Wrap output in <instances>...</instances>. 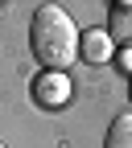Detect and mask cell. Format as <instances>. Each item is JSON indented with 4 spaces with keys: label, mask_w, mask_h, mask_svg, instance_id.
I'll use <instances>...</instances> for the list:
<instances>
[{
    "label": "cell",
    "mask_w": 132,
    "mask_h": 148,
    "mask_svg": "<svg viewBox=\"0 0 132 148\" xmlns=\"http://www.w3.org/2000/svg\"><path fill=\"white\" fill-rule=\"evenodd\" d=\"M29 41H33V58L46 70H70L74 58L83 53V37H79V29H74L70 12L58 8V4H41L33 12Z\"/></svg>",
    "instance_id": "cell-1"
},
{
    "label": "cell",
    "mask_w": 132,
    "mask_h": 148,
    "mask_svg": "<svg viewBox=\"0 0 132 148\" xmlns=\"http://www.w3.org/2000/svg\"><path fill=\"white\" fill-rule=\"evenodd\" d=\"M33 95H37V103H41V107H62V103L70 99V78H66V70L41 74V78L33 82Z\"/></svg>",
    "instance_id": "cell-2"
},
{
    "label": "cell",
    "mask_w": 132,
    "mask_h": 148,
    "mask_svg": "<svg viewBox=\"0 0 132 148\" xmlns=\"http://www.w3.org/2000/svg\"><path fill=\"white\" fill-rule=\"evenodd\" d=\"M107 37L120 45H132V4H116L107 16Z\"/></svg>",
    "instance_id": "cell-3"
},
{
    "label": "cell",
    "mask_w": 132,
    "mask_h": 148,
    "mask_svg": "<svg viewBox=\"0 0 132 148\" xmlns=\"http://www.w3.org/2000/svg\"><path fill=\"white\" fill-rule=\"evenodd\" d=\"M103 148H132V115H128V111H120V115L107 123Z\"/></svg>",
    "instance_id": "cell-4"
},
{
    "label": "cell",
    "mask_w": 132,
    "mask_h": 148,
    "mask_svg": "<svg viewBox=\"0 0 132 148\" xmlns=\"http://www.w3.org/2000/svg\"><path fill=\"white\" fill-rule=\"evenodd\" d=\"M107 53H111V45H107V33H95V29H91V33L83 37V58H87V62H103Z\"/></svg>",
    "instance_id": "cell-5"
},
{
    "label": "cell",
    "mask_w": 132,
    "mask_h": 148,
    "mask_svg": "<svg viewBox=\"0 0 132 148\" xmlns=\"http://www.w3.org/2000/svg\"><path fill=\"white\" fill-rule=\"evenodd\" d=\"M128 99H132V82H128Z\"/></svg>",
    "instance_id": "cell-6"
},
{
    "label": "cell",
    "mask_w": 132,
    "mask_h": 148,
    "mask_svg": "<svg viewBox=\"0 0 132 148\" xmlns=\"http://www.w3.org/2000/svg\"><path fill=\"white\" fill-rule=\"evenodd\" d=\"M0 148H4V144H0Z\"/></svg>",
    "instance_id": "cell-7"
}]
</instances>
